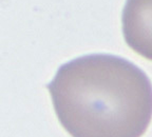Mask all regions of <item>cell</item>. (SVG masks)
<instances>
[{"mask_svg":"<svg viewBox=\"0 0 152 137\" xmlns=\"http://www.w3.org/2000/svg\"><path fill=\"white\" fill-rule=\"evenodd\" d=\"M121 23L127 44L152 60V0H127Z\"/></svg>","mask_w":152,"mask_h":137,"instance_id":"2","label":"cell"},{"mask_svg":"<svg viewBox=\"0 0 152 137\" xmlns=\"http://www.w3.org/2000/svg\"><path fill=\"white\" fill-rule=\"evenodd\" d=\"M48 90L58 120L72 136H142L152 119L151 81L123 57L75 58L58 68Z\"/></svg>","mask_w":152,"mask_h":137,"instance_id":"1","label":"cell"}]
</instances>
